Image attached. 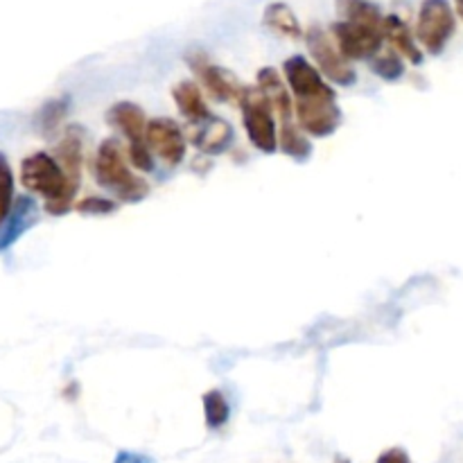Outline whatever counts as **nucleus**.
Masks as SVG:
<instances>
[{"mask_svg":"<svg viewBox=\"0 0 463 463\" xmlns=\"http://www.w3.org/2000/svg\"><path fill=\"white\" fill-rule=\"evenodd\" d=\"M113 463H154L152 457L140 455V452H131V450H122L118 452L116 461Z\"/></svg>","mask_w":463,"mask_h":463,"instance_id":"nucleus-27","label":"nucleus"},{"mask_svg":"<svg viewBox=\"0 0 463 463\" xmlns=\"http://www.w3.org/2000/svg\"><path fill=\"white\" fill-rule=\"evenodd\" d=\"M172 99L179 107L181 116L190 122V125H199V122L208 120L213 116L208 109L206 99H203L202 86L193 80H184L172 89Z\"/></svg>","mask_w":463,"mask_h":463,"instance_id":"nucleus-17","label":"nucleus"},{"mask_svg":"<svg viewBox=\"0 0 463 463\" xmlns=\"http://www.w3.org/2000/svg\"><path fill=\"white\" fill-rule=\"evenodd\" d=\"M298 129L312 138H328L342 125V109L337 99H315V102H294Z\"/></svg>","mask_w":463,"mask_h":463,"instance_id":"nucleus-11","label":"nucleus"},{"mask_svg":"<svg viewBox=\"0 0 463 463\" xmlns=\"http://www.w3.org/2000/svg\"><path fill=\"white\" fill-rule=\"evenodd\" d=\"M21 184L27 193L45 199V213L61 217L75 206L77 188L66 181L61 165L54 156L36 152L21 163Z\"/></svg>","mask_w":463,"mask_h":463,"instance_id":"nucleus-1","label":"nucleus"},{"mask_svg":"<svg viewBox=\"0 0 463 463\" xmlns=\"http://www.w3.org/2000/svg\"><path fill=\"white\" fill-rule=\"evenodd\" d=\"M107 122L113 129L120 131L127 138V161L131 167L138 172H154L156 170V161L154 154L149 152L147 140H145V127H147V118H145L143 109L134 102H118L107 111Z\"/></svg>","mask_w":463,"mask_h":463,"instance_id":"nucleus-3","label":"nucleus"},{"mask_svg":"<svg viewBox=\"0 0 463 463\" xmlns=\"http://www.w3.org/2000/svg\"><path fill=\"white\" fill-rule=\"evenodd\" d=\"M279 149L285 156L294 158V161H307L312 156V143L294 120L280 122L279 129Z\"/></svg>","mask_w":463,"mask_h":463,"instance_id":"nucleus-20","label":"nucleus"},{"mask_svg":"<svg viewBox=\"0 0 463 463\" xmlns=\"http://www.w3.org/2000/svg\"><path fill=\"white\" fill-rule=\"evenodd\" d=\"M39 220V206L32 197H16L7 215L0 220V253L7 251L12 244H16L23 238L27 229L36 224Z\"/></svg>","mask_w":463,"mask_h":463,"instance_id":"nucleus-12","label":"nucleus"},{"mask_svg":"<svg viewBox=\"0 0 463 463\" xmlns=\"http://www.w3.org/2000/svg\"><path fill=\"white\" fill-rule=\"evenodd\" d=\"M14 172L7 156L0 152V220L9 213L14 203Z\"/></svg>","mask_w":463,"mask_h":463,"instance_id":"nucleus-24","label":"nucleus"},{"mask_svg":"<svg viewBox=\"0 0 463 463\" xmlns=\"http://www.w3.org/2000/svg\"><path fill=\"white\" fill-rule=\"evenodd\" d=\"M185 63L199 77V84L208 90L213 99H217V102H238L244 84L231 71L213 63L203 50H188L185 52Z\"/></svg>","mask_w":463,"mask_h":463,"instance_id":"nucleus-7","label":"nucleus"},{"mask_svg":"<svg viewBox=\"0 0 463 463\" xmlns=\"http://www.w3.org/2000/svg\"><path fill=\"white\" fill-rule=\"evenodd\" d=\"M383 34L384 41H389L393 52H398L401 57H405L407 61H411L414 66H420L423 63V52H420L419 43L414 41V34H411L410 25L402 21L396 14H389L383 21Z\"/></svg>","mask_w":463,"mask_h":463,"instance_id":"nucleus-16","label":"nucleus"},{"mask_svg":"<svg viewBox=\"0 0 463 463\" xmlns=\"http://www.w3.org/2000/svg\"><path fill=\"white\" fill-rule=\"evenodd\" d=\"M262 21L269 30L279 32L280 36H288V39H303V27L298 23L297 14L288 7L285 3H271L265 7V14H262Z\"/></svg>","mask_w":463,"mask_h":463,"instance_id":"nucleus-19","label":"nucleus"},{"mask_svg":"<svg viewBox=\"0 0 463 463\" xmlns=\"http://www.w3.org/2000/svg\"><path fill=\"white\" fill-rule=\"evenodd\" d=\"M337 14L346 23L383 30V12L378 5L369 3V0H337Z\"/></svg>","mask_w":463,"mask_h":463,"instance_id":"nucleus-18","label":"nucleus"},{"mask_svg":"<svg viewBox=\"0 0 463 463\" xmlns=\"http://www.w3.org/2000/svg\"><path fill=\"white\" fill-rule=\"evenodd\" d=\"M238 104L242 109V122L249 143L262 154L279 152V127H276L274 109H271L269 99L260 93V89L244 86Z\"/></svg>","mask_w":463,"mask_h":463,"instance_id":"nucleus-4","label":"nucleus"},{"mask_svg":"<svg viewBox=\"0 0 463 463\" xmlns=\"http://www.w3.org/2000/svg\"><path fill=\"white\" fill-rule=\"evenodd\" d=\"M457 3V12H459V16L463 18V0H455Z\"/></svg>","mask_w":463,"mask_h":463,"instance_id":"nucleus-28","label":"nucleus"},{"mask_svg":"<svg viewBox=\"0 0 463 463\" xmlns=\"http://www.w3.org/2000/svg\"><path fill=\"white\" fill-rule=\"evenodd\" d=\"M203 419L208 430H222L231 419V405L220 389H211L203 393Z\"/></svg>","mask_w":463,"mask_h":463,"instance_id":"nucleus-21","label":"nucleus"},{"mask_svg":"<svg viewBox=\"0 0 463 463\" xmlns=\"http://www.w3.org/2000/svg\"><path fill=\"white\" fill-rule=\"evenodd\" d=\"M285 81H288L292 102H315V99H337L335 89L321 77V72L303 54L285 59Z\"/></svg>","mask_w":463,"mask_h":463,"instance_id":"nucleus-8","label":"nucleus"},{"mask_svg":"<svg viewBox=\"0 0 463 463\" xmlns=\"http://www.w3.org/2000/svg\"><path fill=\"white\" fill-rule=\"evenodd\" d=\"M337 463H348L346 459H337Z\"/></svg>","mask_w":463,"mask_h":463,"instance_id":"nucleus-29","label":"nucleus"},{"mask_svg":"<svg viewBox=\"0 0 463 463\" xmlns=\"http://www.w3.org/2000/svg\"><path fill=\"white\" fill-rule=\"evenodd\" d=\"M330 34H333V41L335 45H337V50L348 59V61H353V59L375 57L384 45L383 30H375V27H366V25H355V23H346V21L333 23Z\"/></svg>","mask_w":463,"mask_h":463,"instance_id":"nucleus-9","label":"nucleus"},{"mask_svg":"<svg viewBox=\"0 0 463 463\" xmlns=\"http://www.w3.org/2000/svg\"><path fill=\"white\" fill-rule=\"evenodd\" d=\"M75 208L80 215H111L118 211V202L111 197H81L80 202H75Z\"/></svg>","mask_w":463,"mask_h":463,"instance_id":"nucleus-25","label":"nucleus"},{"mask_svg":"<svg viewBox=\"0 0 463 463\" xmlns=\"http://www.w3.org/2000/svg\"><path fill=\"white\" fill-rule=\"evenodd\" d=\"M303 36H306L307 52H310V57L315 59L312 66L321 72V77L330 80L333 84L344 86V89L355 84L357 81L355 68H353L351 61L339 52L333 36H330L328 32L321 30L319 25H312L310 30L303 32Z\"/></svg>","mask_w":463,"mask_h":463,"instance_id":"nucleus-5","label":"nucleus"},{"mask_svg":"<svg viewBox=\"0 0 463 463\" xmlns=\"http://www.w3.org/2000/svg\"><path fill=\"white\" fill-rule=\"evenodd\" d=\"M93 175L102 188L122 203H138L149 194V184L131 172L127 154L116 138H104L93 158Z\"/></svg>","mask_w":463,"mask_h":463,"instance_id":"nucleus-2","label":"nucleus"},{"mask_svg":"<svg viewBox=\"0 0 463 463\" xmlns=\"http://www.w3.org/2000/svg\"><path fill=\"white\" fill-rule=\"evenodd\" d=\"M145 140L154 156L167 165H179L188 154V140L172 118H152L145 127Z\"/></svg>","mask_w":463,"mask_h":463,"instance_id":"nucleus-10","label":"nucleus"},{"mask_svg":"<svg viewBox=\"0 0 463 463\" xmlns=\"http://www.w3.org/2000/svg\"><path fill=\"white\" fill-rule=\"evenodd\" d=\"M66 113H68L66 98H59V99H52V102L43 104L41 111L36 113V129L43 131V134H50V131H54L59 125H61Z\"/></svg>","mask_w":463,"mask_h":463,"instance_id":"nucleus-23","label":"nucleus"},{"mask_svg":"<svg viewBox=\"0 0 463 463\" xmlns=\"http://www.w3.org/2000/svg\"><path fill=\"white\" fill-rule=\"evenodd\" d=\"M231 140H233V129H231L229 122L222 120V118L211 116L208 120L193 125V143L194 147L202 149L203 154L217 156V154L229 149Z\"/></svg>","mask_w":463,"mask_h":463,"instance_id":"nucleus-15","label":"nucleus"},{"mask_svg":"<svg viewBox=\"0 0 463 463\" xmlns=\"http://www.w3.org/2000/svg\"><path fill=\"white\" fill-rule=\"evenodd\" d=\"M371 71L378 77H383L384 81H398L402 75H405V61L398 52L393 50H380L375 57L369 59Z\"/></svg>","mask_w":463,"mask_h":463,"instance_id":"nucleus-22","label":"nucleus"},{"mask_svg":"<svg viewBox=\"0 0 463 463\" xmlns=\"http://www.w3.org/2000/svg\"><path fill=\"white\" fill-rule=\"evenodd\" d=\"M455 12L448 0H423L416 21V39L430 54H441L455 34Z\"/></svg>","mask_w":463,"mask_h":463,"instance_id":"nucleus-6","label":"nucleus"},{"mask_svg":"<svg viewBox=\"0 0 463 463\" xmlns=\"http://www.w3.org/2000/svg\"><path fill=\"white\" fill-rule=\"evenodd\" d=\"M256 86L260 89V93L269 99L271 109L279 113L280 122L285 120H294V102H292V95H289L288 86H285L283 77L276 68L267 66L258 71L256 77Z\"/></svg>","mask_w":463,"mask_h":463,"instance_id":"nucleus-14","label":"nucleus"},{"mask_svg":"<svg viewBox=\"0 0 463 463\" xmlns=\"http://www.w3.org/2000/svg\"><path fill=\"white\" fill-rule=\"evenodd\" d=\"M54 161L61 165L66 181L72 188L81 185V165H84V129L80 125H71L54 147Z\"/></svg>","mask_w":463,"mask_h":463,"instance_id":"nucleus-13","label":"nucleus"},{"mask_svg":"<svg viewBox=\"0 0 463 463\" xmlns=\"http://www.w3.org/2000/svg\"><path fill=\"white\" fill-rule=\"evenodd\" d=\"M378 463H411V461L402 448H389V450H384L383 455L378 457Z\"/></svg>","mask_w":463,"mask_h":463,"instance_id":"nucleus-26","label":"nucleus"}]
</instances>
